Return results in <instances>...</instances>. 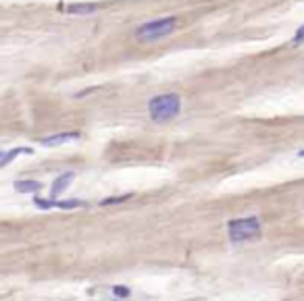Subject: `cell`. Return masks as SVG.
Here are the masks:
<instances>
[{"instance_id":"15","label":"cell","mask_w":304,"mask_h":301,"mask_svg":"<svg viewBox=\"0 0 304 301\" xmlns=\"http://www.w3.org/2000/svg\"><path fill=\"white\" fill-rule=\"evenodd\" d=\"M3 156H5V152H3V150H0V160H3Z\"/></svg>"},{"instance_id":"12","label":"cell","mask_w":304,"mask_h":301,"mask_svg":"<svg viewBox=\"0 0 304 301\" xmlns=\"http://www.w3.org/2000/svg\"><path fill=\"white\" fill-rule=\"evenodd\" d=\"M129 198H133V194H123V196H117V198H106L100 202V206H110V204H121V202H127Z\"/></svg>"},{"instance_id":"13","label":"cell","mask_w":304,"mask_h":301,"mask_svg":"<svg viewBox=\"0 0 304 301\" xmlns=\"http://www.w3.org/2000/svg\"><path fill=\"white\" fill-rule=\"evenodd\" d=\"M300 44H304V25L300 27V30L294 34V38H292V46H300Z\"/></svg>"},{"instance_id":"1","label":"cell","mask_w":304,"mask_h":301,"mask_svg":"<svg viewBox=\"0 0 304 301\" xmlns=\"http://www.w3.org/2000/svg\"><path fill=\"white\" fill-rule=\"evenodd\" d=\"M182 110V98L179 94H161L148 100V114L155 122H169Z\"/></svg>"},{"instance_id":"5","label":"cell","mask_w":304,"mask_h":301,"mask_svg":"<svg viewBox=\"0 0 304 301\" xmlns=\"http://www.w3.org/2000/svg\"><path fill=\"white\" fill-rule=\"evenodd\" d=\"M73 176H75V172H65V174L57 176V179H54V183H52V189H50V198H57V196H61L63 191H65L69 185H71Z\"/></svg>"},{"instance_id":"10","label":"cell","mask_w":304,"mask_h":301,"mask_svg":"<svg viewBox=\"0 0 304 301\" xmlns=\"http://www.w3.org/2000/svg\"><path fill=\"white\" fill-rule=\"evenodd\" d=\"M34 204L40 208V210H52V208H57V200L54 198H48V200H44V198H34Z\"/></svg>"},{"instance_id":"6","label":"cell","mask_w":304,"mask_h":301,"mask_svg":"<svg viewBox=\"0 0 304 301\" xmlns=\"http://www.w3.org/2000/svg\"><path fill=\"white\" fill-rule=\"evenodd\" d=\"M42 189L40 181H32V179H23V181H15V191L19 194H38Z\"/></svg>"},{"instance_id":"7","label":"cell","mask_w":304,"mask_h":301,"mask_svg":"<svg viewBox=\"0 0 304 301\" xmlns=\"http://www.w3.org/2000/svg\"><path fill=\"white\" fill-rule=\"evenodd\" d=\"M96 10H98V4H81V2H77V4H69L67 6L69 15H92V12H96Z\"/></svg>"},{"instance_id":"8","label":"cell","mask_w":304,"mask_h":301,"mask_svg":"<svg viewBox=\"0 0 304 301\" xmlns=\"http://www.w3.org/2000/svg\"><path fill=\"white\" fill-rule=\"evenodd\" d=\"M21 154H34V148H15V150H9V152H5L3 160H0V166H7V164H11L13 160H15L17 156Z\"/></svg>"},{"instance_id":"4","label":"cell","mask_w":304,"mask_h":301,"mask_svg":"<svg viewBox=\"0 0 304 301\" xmlns=\"http://www.w3.org/2000/svg\"><path fill=\"white\" fill-rule=\"evenodd\" d=\"M79 138H81L79 131H65V133H54V135H48V138H42L40 144L46 148H54V146H61L67 142H77Z\"/></svg>"},{"instance_id":"9","label":"cell","mask_w":304,"mask_h":301,"mask_svg":"<svg viewBox=\"0 0 304 301\" xmlns=\"http://www.w3.org/2000/svg\"><path fill=\"white\" fill-rule=\"evenodd\" d=\"M86 206V202L81 200H57V208L61 210H73V208H81Z\"/></svg>"},{"instance_id":"14","label":"cell","mask_w":304,"mask_h":301,"mask_svg":"<svg viewBox=\"0 0 304 301\" xmlns=\"http://www.w3.org/2000/svg\"><path fill=\"white\" fill-rule=\"evenodd\" d=\"M298 156H300V158H304V150H300V152H298Z\"/></svg>"},{"instance_id":"3","label":"cell","mask_w":304,"mask_h":301,"mask_svg":"<svg viewBox=\"0 0 304 301\" xmlns=\"http://www.w3.org/2000/svg\"><path fill=\"white\" fill-rule=\"evenodd\" d=\"M175 25H177V17L148 21L135 30V40L137 42H157V40H161L165 36H171L175 32Z\"/></svg>"},{"instance_id":"2","label":"cell","mask_w":304,"mask_h":301,"mask_svg":"<svg viewBox=\"0 0 304 301\" xmlns=\"http://www.w3.org/2000/svg\"><path fill=\"white\" fill-rule=\"evenodd\" d=\"M262 232L258 216H248V218H236V220L227 222V235L231 243H246L258 239Z\"/></svg>"},{"instance_id":"11","label":"cell","mask_w":304,"mask_h":301,"mask_svg":"<svg viewBox=\"0 0 304 301\" xmlns=\"http://www.w3.org/2000/svg\"><path fill=\"white\" fill-rule=\"evenodd\" d=\"M110 293H113L117 299H127V297H131V291L127 289V286H123V284L113 286V289H110Z\"/></svg>"}]
</instances>
